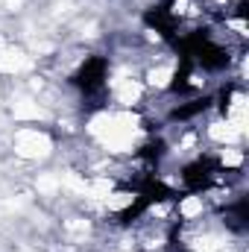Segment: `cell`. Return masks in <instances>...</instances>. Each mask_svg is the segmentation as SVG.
<instances>
[{"instance_id":"cell-1","label":"cell","mask_w":249,"mask_h":252,"mask_svg":"<svg viewBox=\"0 0 249 252\" xmlns=\"http://www.w3.org/2000/svg\"><path fill=\"white\" fill-rule=\"evenodd\" d=\"M106 76H109V59L106 56H91V59H85L82 67L73 73V85L82 94H97V91H103Z\"/></svg>"},{"instance_id":"cell-2","label":"cell","mask_w":249,"mask_h":252,"mask_svg":"<svg viewBox=\"0 0 249 252\" xmlns=\"http://www.w3.org/2000/svg\"><path fill=\"white\" fill-rule=\"evenodd\" d=\"M217 179V161L214 158H196L190 161L185 170H182V182L190 193H199V190L211 188Z\"/></svg>"},{"instance_id":"cell-3","label":"cell","mask_w":249,"mask_h":252,"mask_svg":"<svg viewBox=\"0 0 249 252\" xmlns=\"http://www.w3.org/2000/svg\"><path fill=\"white\" fill-rule=\"evenodd\" d=\"M173 0H164V3H158V6H153L147 15H144V24L147 27H153L156 32H161L167 41H176V15H173Z\"/></svg>"},{"instance_id":"cell-4","label":"cell","mask_w":249,"mask_h":252,"mask_svg":"<svg viewBox=\"0 0 249 252\" xmlns=\"http://www.w3.org/2000/svg\"><path fill=\"white\" fill-rule=\"evenodd\" d=\"M208 106H211V97H196V100H190L185 106H176V109L170 112V121H190V118L202 115Z\"/></svg>"},{"instance_id":"cell-5","label":"cell","mask_w":249,"mask_h":252,"mask_svg":"<svg viewBox=\"0 0 249 252\" xmlns=\"http://www.w3.org/2000/svg\"><path fill=\"white\" fill-rule=\"evenodd\" d=\"M190 70H193V59H187V56H182L179 59V67H176V73H173V82H170V91L176 94H182V91H187L190 88Z\"/></svg>"},{"instance_id":"cell-6","label":"cell","mask_w":249,"mask_h":252,"mask_svg":"<svg viewBox=\"0 0 249 252\" xmlns=\"http://www.w3.org/2000/svg\"><path fill=\"white\" fill-rule=\"evenodd\" d=\"M150 205H153V202H150L144 193H138V196H135V202H132V205H126L124 211L118 214V223H121V226H129V223H132V220H138Z\"/></svg>"},{"instance_id":"cell-7","label":"cell","mask_w":249,"mask_h":252,"mask_svg":"<svg viewBox=\"0 0 249 252\" xmlns=\"http://www.w3.org/2000/svg\"><path fill=\"white\" fill-rule=\"evenodd\" d=\"M226 217H229V226H232V229L244 232V229H247V199L241 196V199L226 211Z\"/></svg>"},{"instance_id":"cell-8","label":"cell","mask_w":249,"mask_h":252,"mask_svg":"<svg viewBox=\"0 0 249 252\" xmlns=\"http://www.w3.org/2000/svg\"><path fill=\"white\" fill-rule=\"evenodd\" d=\"M164 153H167V144L161 138H153V141H147L141 147V158H147V161H161Z\"/></svg>"},{"instance_id":"cell-9","label":"cell","mask_w":249,"mask_h":252,"mask_svg":"<svg viewBox=\"0 0 249 252\" xmlns=\"http://www.w3.org/2000/svg\"><path fill=\"white\" fill-rule=\"evenodd\" d=\"M232 94H235V85H226V88L220 91V112H223V115H226L229 106H232Z\"/></svg>"},{"instance_id":"cell-10","label":"cell","mask_w":249,"mask_h":252,"mask_svg":"<svg viewBox=\"0 0 249 252\" xmlns=\"http://www.w3.org/2000/svg\"><path fill=\"white\" fill-rule=\"evenodd\" d=\"M238 18H249V0H241L238 3V12H235Z\"/></svg>"}]
</instances>
